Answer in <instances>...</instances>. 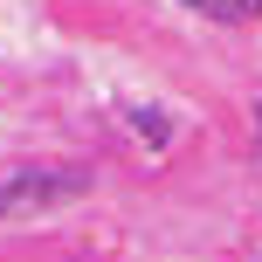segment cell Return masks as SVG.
Segmentation results:
<instances>
[{
  "label": "cell",
  "instance_id": "cell-1",
  "mask_svg": "<svg viewBox=\"0 0 262 262\" xmlns=\"http://www.w3.org/2000/svg\"><path fill=\"white\" fill-rule=\"evenodd\" d=\"M83 186H90V172H76V166H21V172H7L0 180V228L7 221H41V214L69 207Z\"/></svg>",
  "mask_w": 262,
  "mask_h": 262
},
{
  "label": "cell",
  "instance_id": "cell-2",
  "mask_svg": "<svg viewBox=\"0 0 262 262\" xmlns=\"http://www.w3.org/2000/svg\"><path fill=\"white\" fill-rule=\"evenodd\" d=\"M193 14H207V21H255L262 0H193Z\"/></svg>",
  "mask_w": 262,
  "mask_h": 262
}]
</instances>
